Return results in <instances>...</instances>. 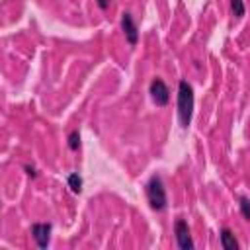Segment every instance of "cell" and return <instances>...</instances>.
Here are the masks:
<instances>
[{
  "instance_id": "obj_1",
  "label": "cell",
  "mask_w": 250,
  "mask_h": 250,
  "mask_svg": "<svg viewBox=\"0 0 250 250\" xmlns=\"http://www.w3.org/2000/svg\"><path fill=\"white\" fill-rule=\"evenodd\" d=\"M193 88L191 84H188L186 80H180L178 84V119L182 129H188L191 123V115H193Z\"/></svg>"
},
{
  "instance_id": "obj_2",
  "label": "cell",
  "mask_w": 250,
  "mask_h": 250,
  "mask_svg": "<svg viewBox=\"0 0 250 250\" xmlns=\"http://www.w3.org/2000/svg\"><path fill=\"white\" fill-rule=\"evenodd\" d=\"M145 193H146L150 209H154V211H164L166 209V203H168L166 188H164V182L158 174H152L148 178V182L145 184Z\"/></svg>"
},
{
  "instance_id": "obj_3",
  "label": "cell",
  "mask_w": 250,
  "mask_h": 250,
  "mask_svg": "<svg viewBox=\"0 0 250 250\" xmlns=\"http://www.w3.org/2000/svg\"><path fill=\"white\" fill-rule=\"evenodd\" d=\"M148 94H150V98H152V102H154L156 105H166V104L170 102V90H168V86L164 84L162 78H154V80L150 82Z\"/></svg>"
},
{
  "instance_id": "obj_4",
  "label": "cell",
  "mask_w": 250,
  "mask_h": 250,
  "mask_svg": "<svg viewBox=\"0 0 250 250\" xmlns=\"http://www.w3.org/2000/svg\"><path fill=\"white\" fill-rule=\"evenodd\" d=\"M174 234H176V242L182 250H191L193 248V240L189 234V227L184 219H176L174 223Z\"/></svg>"
},
{
  "instance_id": "obj_5",
  "label": "cell",
  "mask_w": 250,
  "mask_h": 250,
  "mask_svg": "<svg viewBox=\"0 0 250 250\" xmlns=\"http://www.w3.org/2000/svg\"><path fill=\"white\" fill-rule=\"evenodd\" d=\"M121 29L125 33L127 43L131 47H135L137 41H139V27H137V23H135V20H133V16L129 12H123L121 14Z\"/></svg>"
},
{
  "instance_id": "obj_6",
  "label": "cell",
  "mask_w": 250,
  "mask_h": 250,
  "mask_svg": "<svg viewBox=\"0 0 250 250\" xmlns=\"http://www.w3.org/2000/svg\"><path fill=\"white\" fill-rule=\"evenodd\" d=\"M51 225L49 223H35L31 225V234L37 242L39 248H47L49 246V238H51Z\"/></svg>"
},
{
  "instance_id": "obj_7",
  "label": "cell",
  "mask_w": 250,
  "mask_h": 250,
  "mask_svg": "<svg viewBox=\"0 0 250 250\" xmlns=\"http://www.w3.org/2000/svg\"><path fill=\"white\" fill-rule=\"evenodd\" d=\"M221 244H223V248L225 250H236L238 248V242H236V238H234V234H232V230L230 229H221Z\"/></svg>"
},
{
  "instance_id": "obj_8",
  "label": "cell",
  "mask_w": 250,
  "mask_h": 250,
  "mask_svg": "<svg viewBox=\"0 0 250 250\" xmlns=\"http://www.w3.org/2000/svg\"><path fill=\"white\" fill-rule=\"evenodd\" d=\"M66 184H68V188L74 191V193H80L82 191V176L78 174V172H72V174H68V178H66Z\"/></svg>"
},
{
  "instance_id": "obj_9",
  "label": "cell",
  "mask_w": 250,
  "mask_h": 250,
  "mask_svg": "<svg viewBox=\"0 0 250 250\" xmlns=\"http://www.w3.org/2000/svg\"><path fill=\"white\" fill-rule=\"evenodd\" d=\"M238 205H240V213L244 215V219L250 221V197L238 195Z\"/></svg>"
},
{
  "instance_id": "obj_10",
  "label": "cell",
  "mask_w": 250,
  "mask_h": 250,
  "mask_svg": "<svg viewBox=\"0 0 250 250\" xmlns=\"http://www.w3.org/2000/svg\"><path fill=\"white\" fill-rule=\"evenodd\" d=\"M230 10L234 18H242L246 8H244V0H230Z\"/></svg>"
},
{
  "instance_id": "obj_11",
  "label": "cell",
  "mask_w": 250,
  "mask_h": 250,
  "mask_svg": "<svg viewBox=\"0 0 250 250\" xmlns=\"http://www.w3.org/2000/svg\"><path fill=\"white\" fill-rule=\"evenodd\" d=\"M78 146H80V133L78 131H70V135H68V148L70 150H78Z\"/></svg>"
},
{
  "instance_id": "obj_12",
  "label": "cell",
  "mask_w": 250,
  "mask_h": 250,
  "mask_svg": "<svg viewBox=\"0 0 250 250\" xmlns=\"http://www.w3.org/2000/svg\"><path fill=\"white\" fill-rule=\"evenodd\" d=\"M23 170H25V172H27L29 176H37V172H35V168H33V166H29V164H25V166H23Z\"/></svg>"
},
{
  "instance_id": "obj_13",
  "label": "cell",
  "mask_w": 250,
  "mask_h": 250,
  "mask_svg": "<svg viewBox=\"0 0 250 250\" xmlns=\"http://www.w3.org/2000/svg\"><path fill=\"white\" fill-rule=\"evenodd\" d=\"M96 2H98V6L102 10H107V6H109V0H96Z\"/></svg>"
}]
</instances>
